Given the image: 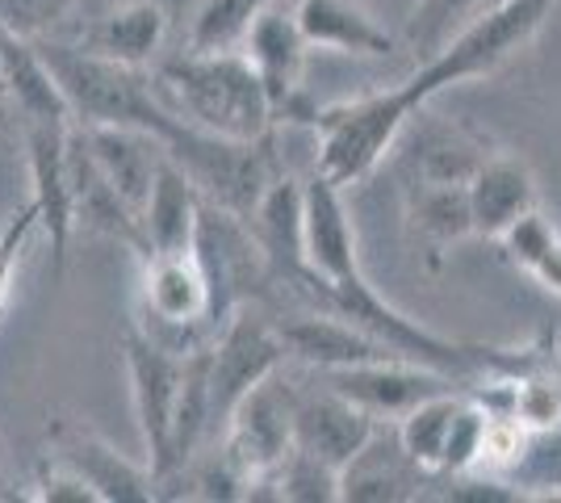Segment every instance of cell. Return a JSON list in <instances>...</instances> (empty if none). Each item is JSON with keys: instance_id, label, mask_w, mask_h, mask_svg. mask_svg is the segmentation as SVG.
<instances>
[{"instance_id": "obj_7", "label": "cell", "mask_w": 561, "mask_h": 503, "mask_svg": "<svg viewBox=\"0 0 561 503\" xmlns=\"http://www.w3.org/2000/svg\"><path fill=\"white\" fill-rule=\"evenodd\" d=\"M328 386H335L340 395H348L356 408H365L374 420H402L411 408H420L423 399L440 395L461 386L453 374L436 369V365H423V361L407 357H386L369 361V365H348V369H328L319 374Z\"/></svg>"}, {"instance_id": "obj_24", "label": "cell", "mask_w": 561, "mask_h": 503, "mask_svg": "<svg viewBox=\"0 0 561 503\" xmlns=\"http://www.w3.org/2000/svg\"><path fill=\"white\" fill-rule=\"evenodd\" d=\"M491 4L494 0H415V13L407 22V43H411V50L420 55L423 64Z\"/></svg>"}, {"instance_id": "obj_25", "label": "cell", "mask_w": 561, "mask_h": 503, "mask_svg": "<svg viewBox=\"0 0 561 503\" xmlns=\"http://www.w3.org/2000/svg\"><path fill=\"white\" fill-rule=\"evenodd\" d=\"M277 495L289 503H335L340 500V466L294 445V454L285 457L277 470Z\"/></svg>"}, {"instance_id": "obj_2", "label": "cell", "mask_w": 561, "mask_h": 503, "mask_svg": "<svg viewBox=\"0 0 561 503\" xmlns=\"http://www.w3.org/2000/svg\"><path fill=\"white\" fill-rule=\"evenodd\" d=\"M122 353H126L130 403H135V420H139L147 466H151L156 482L164 487L172 479V428H176V403H181V382H185V357L156 344L139 323L126 328Z\"/></svg>"}, {"instance_id": "obj_23", "label": "cell", "mask_w": 561, "mask_h": 503, "mask_svg": "<svg viewBox=\"0 0 561 503\" xmlns=\"http://www.w3.org/2000/svg\"><path fill=\"white\" fill-rule=\"evenodd\" d=\"M264 4H273V0H202L188 22V47L239 50Z\"/></svg>"}, {"instance_id": "obj_1", "label": "cell", "mask_w": 561, "mask_h": 503, "mask_svg": "<svg viewBox=\"0 0 561 503\" xmlns=\"http://www.w3.org/2000/svg\"><path fill=\"white\" fill-rule=\"evenodd\" d=\"M156 93L197 130L234 144H260L273 135L277 105L260 80L256 64L239 50H181L151 68Z\"/></svg>"}, {"instance_id": "obj_28", "label": "cell", "mask_w": 561, "mask_h": 503, "mask_svg": "<svg viewBox=\"0 0 561 503\" xmlns=\"http://www.w3.org/2000/svg\"><path fill=\"white\" fill-rule=\"evenodd\" d=\"M80 0H0V25L25 38H47L59 22L76 18Z\"/></svg>"}, {"instance_id": "obj_13", "label": "cell", "mask_w": 561, "mask_h": 503, "mask_svg": "<svg viewBox=\"0 0 561 503\" xmlns=\"http://www.w3.org/2000/svg\"><path fill=\"white\" fill-rule=\"evenodd\" d=\"M469 215H473V240H503L519 218L540 210V193L533 168L519 156L491 151L482 168L469 176Z\"/></svg>"}, {"instance_id": "obj_19", "label": "cell", "mask_w": 561, "mask_h": 503, "mask_svg": "<svg viewBox=\"0 0 561 503\" xmlns=\"http://www.w3.org/2000/svg\"><path fill=\"white\" fill-rule=\"evenodd\" d=\"M306 43L314 50L335 55H360V59H386L394 55L398 38L377 22L360 0H298L294 4Z\"/></svg>"}, {"instance_id": "obj_21", "label": "cell", "mask_w": 561, "mask_h": 503, "mask_svg": "<svg viewBox=\"0 0 561 503\" xmlns=\"http://www.w3.org/2000/svg\"><path fill=\"white\" fill-rule=\"evenodd\" d=\"M466 390H440L432 399H423L420 408H411L402 420H394L398 436L407 445V454L420 461L432 479H445V454H448V436L457 424V411H461Z\"/></svg>"}, {"instance_id": "obj_29", "label": "cell", "mask_w": 561, "mask_h": 503, "mask_svg": "<svg viewBox=\"0 0 561 503\" xmlns=\"http://www.w3.org/2000/svg\"><path fill=\"white\" fill-rule=\"evenodd\" d=\"M34 500L38 503H101L96 487L76 466H68L64 457L47 454L38 461V475H34Z\"/></svg>"}, {"instance_id": "obj_9", "label": "cell", "mask_w": 561, "mask_h": 503, "mask_svg": "<svg viewBox=\"0 0 561 503\" xmlns=\"http://www.w3.org/2000/svg\"><path fill=\"white\" fill-rule=\"evenodd\" d=\"M298 13L285 9L280 0L264 4L256 13V22L243 38V55L256 64L264 89L277 105V118H298L306 105L302 93V76H306V55H310Z\"/></svg>"}, {"instance_id": "obj_4", "label": "cell", "mask_w": 561, "mask_h": 503, "mask_svg": "<svg viewBox=\"0 0 561 503\" xmlns=\"http://www.w3.org/2000/svg\"><path fill=\"white\" fill-rule=\"evenodd\" d=\"M294 408H298V382L285 378V365L234 403L218 445L231 454L248 482L277 475L280 461L294 454Z\"/></svg>"}, {"instance_id": "obj_27", "label": "cell", "mask_w": 561, "mask_h": 503, "mask_svg": "<svg viewBox=\"0 0 561 503\" xmlns=\"http://www.w3.org/2000/svg\"><path fill=\"white\" fill-rule=\"evenodd\" d=\"M34 231H38V206H34V197L22 202L13 215L0 222V315H4L9 294H13V277L22 268V256L25 248H30V240H34Z\"/></svg>"}, {"instance_id": "obj_17", "label": "cell", "mask_w": 561, "mask_h": 503, "mask_svg": "<svg viewBox=\"0 0 561 503\" xmlns=\"http://www.w3.org/2000/svg\"><path fill=\"white\" fill-rule=\"evenodd\" d=\"M0 89L22 122H76L38 38L13 34L9 25H0Z\"/></svg>"}, {"instance_id": "obj_30", "label": "cell", "mask_w": 561, "mask_h": 503, "mask_svg": "<svg viewBox=\"0 0 561 503\" xmlns=\"http://www.w3.org/2000/svg\"><path fill=\"white\" fill-rule=\"evenodd\" d=\"M4 500H18V482L9 479V466H4V457H0V503Z\"/></svg>"}, {"instance_id": "obj_14", "label": "cell", "mask_w": 561, "mask_h": 503, "mask_svg": "<svg viewBox=\"0 0 561 503\" xmlns=\"http://www.w3.org/2000/svg\"><path fill=\"white\" fill-rule=\"evenodd\" d=\"M280 335H285L289 361H298L314 374L398 357L394 348H386L377 335H369L365 328H356L352 319L335 311H302L294 319H280Z\"/></svg>"}, {"instance_id": "obj_20", "label": "cell", "mask_w": 561, "mask_h": 503, "mask_svg": "<svg viewBox=\"0 0 561 503\" xmlns=\"http://www.w3.org/2000/svg\"><path fill=\"white\" fill-rule=\"evenodd\" d=\"M202 202H206V193L197 190V181L168 156L164 168H160V176H156V185H151V197H147V206H142V236H147V248H151V252H181V248H193L197 218H202ZM151 252H147V256H151Z\"/></svg>"}, {"instance_id": "obj_26", "label": "cell", "mask_w": 561, "mask_h": 503, "mask_svg": "<svg viewBox=\"0 0 561 503\" xmlns=\"http://www.w3.org/2000/svg\"><path fill=\"white\" fill-rule=\"evenodd\" d=\"M507 479L524 491V495H558L561 491V424L558 428L533 432L528 449L519 457Z\"/></svg>"}, {"instance_id": "obj_22", "label": "cell", "mask_w": 561, "mask_h": 503, "mask_svg": "<svg viewBox=\"0 0 561 503\" xmlns=\"http://www.w3.org/2000/svg\"><path fill=\"white\" fill-rule=\"evenodd\" d=\"M499 248H503L507 264H515L540 289H549V294L561 298V231L540 210L519 218L512 231L499 240Z\"/></svg>"}, {"instance_id": "obj_15", "label": "cell", "mask_w": 561, "mask_h": 503, "mask_svg": "<svg viewBox=\"0 0 561 503\" xmlns=\"http://www.w3.org/2000/svg\"><path fill=\"white\" fill-rule=\"evenodd\" d=\"M80 126V122H76ZM84 144L93 151L96 168L105 172V181L122 193V202L142 218V206L151 197V185L160 176L168 160V147L139 126H114V122H96V126H80Z\"/></svg>"}, {"instance_id": "obj_10", "label": "cell", "mask_w": 561, "mask_h": 503, "mask_svg": "<svg viewBox=\"0 0 561 503\" xmlns=\"http://www.w3.org/2000/svg\"><path fill=\"white\" fill-rule=\"evenodd\" d=\"M50 454L76 466L96 487L101 503H151L160 500V482L151 466H139L93 432L84 420H55L50 424Z\"/></svg>"}, {"instance_id": "obj_6", "label": "cell", "mask_w": 561, "mask_h": 503, "mask_svg": "<svg viewBox=\"0 0 561 503\" xmlns=\"http://www.w3.org/2000/svg\"><path fill=\"white\" fill-rule=\"evenodd\" d=\"M25 126V168L34 181V206H38V231L50 243L55 277L68 268V248L76 236V202H71V168L68 144L76 122H22Z\"/></svg>"}, {"instance_id": "obj_5", "label": "cell", "mask_w": 561, "mask_h": 503, "mask_svg": "<svg viewBox=\"0 0 561 503\" xmlns=\"http://www.w3.org/2000/svg\"><path fill=\"white\" fill-rule=\"evenodd\" d=\"M398 185H469V176L491 156L486 139L457 118L420 110L394 144Z\"/></svg>"}, {"instance_id": "obj_18", "label": "cell", "mask_w": 561, "mask_h": 503, "mask_svg": "<svg viewBox=\"0 0 561 503\" xmlns=\"http://www.w3.org/2000/svg\"><path fill=\"white\" fill-rule=\"evenodd\" d=\"M402 218L411 243L432 268L445 264L453 243L473 240L466 185H402Z\"/></svg>"}, {"instance_id": "obj_11", "label": "cell", "mask_w": 561, "mask_h": 503, "mask_svg": "<svg viewBox=\"0 0 561 503\" xmlns=\"http://www.w3.org/2000/svg\"><path fill=\"white\" fill-rule=\"evenodd\" d=\"M432 475L407 454L402 436L390 420H381L374 436L352 454L340 470V500L344 503H407L420 500L423 487H432Z\"/></svg>"}, {"instance_id": "obj_8", "label": "cell", "mask_w": 561, "mask_h": 503, "mask_svg": "<svg viewBox=\"0 0 561 503\" xmlns=\"http://www.w3.org/2000/svg\"><path fill=\"white\" fill-rule=\"evenodd\" d=\"M302 252L306 268L319 277V294L360 273L356 227L344 206V185H335L319 168L302 181Z\"/></svg>"}, {"instance_id": "obj_16", "label": "cell", "mask_w": 561, "mask_h": 503, "mask_svg": "<svg viewBox=\"0 0 561 503\" xmlns=\"http://www.w3.org/2000/svg\"><path fill=\"white\" fill-rule=\"evenodd\" d=\"M168 38V4L164 0H126L114 4L96 18H84L80 25V47L130 64V68H147Z\"/></svg>"}, {"instance_id": "obj_12", "label": "cell", "mask_w": 561, "mask_h": 503, "mask_svg": "<svg viewBox=\"0 0 561 503\" xmlns=\"http://www.w3.org/2000/svg\"><path fill=\"white\" fill-rule=\"evenodd\" d=\"M381 420L365 408H356L348 395H340L314 374V386H298V408H294V445L306 454L323 457L331 466H348L352 454L374 436Z\"/></svg>"}, {"instance_id": "obj_3", "label": "cell", "mask_w": 561, "mask_h": 503, "mask_svg": "<svg viewBox=\"0 0 561 503\" xmlns=\"http://www.w3.org/2000/svg\"><path fill=\"white\" fill-rule=\"evenodd\" d=\"M285 361H289V348H285L280 323L248 311V307H239L218 328V335H214L210 344V432L222 436L234 403L252 386L273 378Z\"/></svg>"}]
</instances>
